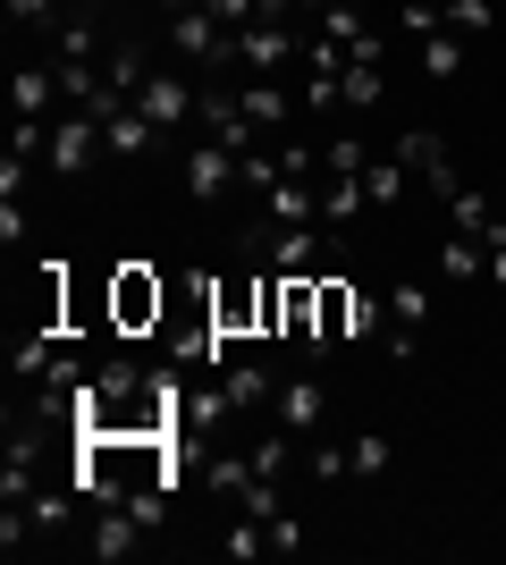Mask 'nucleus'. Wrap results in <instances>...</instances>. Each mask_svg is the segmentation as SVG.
<instances>
[{
    "instance_id": "nucleus-26",
    "label": "nucleus",
    "mask_w": 506,
    "mask_h": 565,
    "mask_svg": "<svg viewBox=\"0 0 506 565\" xmlns=\"http://www.w3.org/2000/svg\"><path fill=\"white\" fill-rule=\"evenodd\" d=\"M304 472H313V481H346V472H355V456L337 448V439H313V448H304Z\"/></svg>"
},
{
    "instance_id": "nucleus-19",
    "label": "nucleus",
    "mask_w": 506,
    "mask_h": 565,
    "mask_svg": "<svg viewBox=\"0 0 506 565\" xmlns=\"http://www.w3.org/2000/svg\"><path fill=\"white\" fill-rule=\"evenodd\" d=\"M482 270H489V254L473 236H456V228L439 236V279H482Z\"/></svg>"
},
{
    "instance_id": "nucleus-7",
    "label": "nucleus",
    "mask_w": 506,
    "mask_h": 565,
    "mask_svg": "<svg viewBox=\"0 0 506 565\" xmlns=\"http://www.w3.org/2000/svg\"><path fill=\"white\" fill-rule=\"evenodd\" d=\"M380 312H388V321H380L388 354H413V347H422V321H431V287H422V279H397L380 296Z\"/></svg>"
},
{
    "instance_id": "nucleus-28",
    "label": "nucleus",
    "mask_w": 506,
    "mask_h": 565,
    "mask_svg": "<svg viewBox=\"0 0 506 565\" xmlns=\"http://www.w3.org/2000/svg\"><path fill=\"white\" fill-rule=\"evenodd\" d=\"M295 548H304V515L279 507V515H270V557H295Z\"/></svg>"
},
{
    "instance_id": "nucleus-4",
    "label": "nucleus",
    "mask_w": 506,
    "mask_h": 565,
    "mask_svg": "<svg viewBox=\"0 0 506 565\" xmlns=\"http://www.w3.org/2000/svg\"><path fill=\"white\" fill-rule=\"evenodd\" d=\"M101 152H110V143H101V118H94V110L51 118V152H43V169H51V178H85V169H94Z\"/></svg>"
},
{
    "instance_id": "nucleus-25",
    "label": "nucleus",
    "mask_w": 506,
    "mask_h": 565,
    "mask_svg": "<svg viewBox=\"0 0 506 565\" xmlns=\"http://www.w3.org/2000/svg\"><path fill=\"white\" fill-rule=\"evenodd\" d=\"M439 18H448V34L482 43V34H489V0H439Z\"/></svg>"
},
{
    "instance_id": "nucleus-31",
    "label": "nucleus",
    "mask_w": 506,
    "mask_h": 565,
    "mask_svg": "<svg viewBox=\"0 0 506 565\" xmlns=\"http://www.w3.org/2000/svg\"><path fill=\"white\" fill-rule=\"evenodd\" d=\"M388 9H397V0H388Z\"/></svg>"
},
{
    "instance_id": "nucleus-11",
    "label": "nucleus",
    "mask_w": 506,
    "mask_h": 565,
    "mask_svg": "<svg viewBox=\"0 0 506 565\" xmlns=\"http://www.w3.org/2000/svg\"><path fill=\"white\" fill-rule=\"evenodd\" d=\"M270 405H279V423H288L295 439H313V430H321V405H330V388H321L313 372H295V380H279V397H270Z\"/></svg>"
},
{
    "instance_id": "nucleus-13",
    "label": "nucleus",
    "mask_w": 506,
    "mask_h": 565,
    "mask_svg": "<svg viewBox=\"0 0 506 565\" xmlns=\"http://www.w3.org/2000/svg\"><path fill=\"white\" fill-rule=\"evenodd\" d=\"M101 143H110V161H144L152 143H161V127H152V118L136 110V102H127L119 118H101Z\"/></svg>"
},
{
    "instance_id": "nucleus-10",
    "label": "nucleus",
    "mask_w": 506,
    "mask_h": 565,
    "mask_svg": "<svg viewBox=\"0 0 506 565\" xmlns=\"http://www.w3.org/2000/svg\"><path fill=\"white\" fill-rule=\"evenodd\" d=\"M228 186H237V152H228V143H194L186 152V194L194 203H219Z\"/></svg>"
},
{
    "instance_id": "nucleus-14",
    "label": "nucleus",
    "mask_w": 506,
    "mask_h": 565,
    "mask_svg": "<svg viewBox=\"0 0 506 565\" xmlns=\"http://www.w3.org/2000/svg\"><path fill=\"white\" fill-rule=\"evenodd\" d=\"M219 397H228V414H245V405H262L279 397V380L254 363V354H237V363H219Z\"/></svg>"
},
{
    "instance_id": "nucleus-6",
    "label": "nucleus",
    "mask_w": 506,
    "mask_h": 565,
    "mask_svg": "<svg viewBox=\"0 0 506 565\" xmlns=\"http://www.w3.org/2000/svg\"><path fill=\"white\" fill-rule=\"evenodd\" d=\"M388 152H397V161H406L413 178H422V186L439 194V203H448V194L464 186V178H456V161H448V143H439V127H406V136L388 143Z\"/></svg>"
},
{
    "instance_id": "nucleus-29",
    "label": "nucleus",
    "mask_w": 506,
    "mask_h": 565,
    "mask_svg": "<svg viewBox=\"0 0 506 565\" xmlns=\"http://www.w3.org/2000/svg\"><path fill=\"white\" fill-rule=\"evenodd\" d=\"M203 9H212V18L228 25V34H237V25H254V18H262V0H203Z\"/></svg>"
},
{
    "instance_id": "nucleus-18",
    "label": "nucleus",
    "mask_w": 506,
    "mask_h": 565,
    "mask_svg": "<svg viewBox=\"0 0 506 565\" xmlns=\"http://www.w3.org/2000/svg\"><path fill=\"white\" fill-rule=\"evenodd\" d=\"M363 203H372V194H363V178H321V220H330V228H355Z\"/></svg>"
},
{
    "instance_id": "nucleus-3",
    "label": "nucleus",
    "mask_w": 506,
    "mask_h": 565,
    "mask_svg": "<svg viewBox=\"0 0 506 565\" xmlns=\"http://www.w3.org/2000/svg\"><path fill=\"white\" fill-rule=\"evenodd\" d=\"M228 60H237L245 76H270V68H288V60H304V34L279 25V18H254V25L228 34Z\"/></svg>"
},
{
    "instance_id": "nucleus-21",
    "label": "nucleus",
    "mask_w": 506,
    "mask_h": 565,
    "mask_svg": "<svg viewBox=\"0 0 506 565\" xmlns=\"http://www.w3.org/2000/svg\"><path fill=\"white\" fill-rule=\"evenodd\" d=\"M422 76H439V85H448V76H464V34H448V25H439V34H422Z\"/></svg>"
},
{
    "instance_id": "nucleus-20",
    "label": "nucleus",
    "mask_w": 506,
    "mask_h": 565,
    "mask_svg": "<svg viewBox=\"0 0 506 565\" xmlns=\"http://www.w3.org/2000/svg\"><path fill=\"white\" fill-rule=\"evenodd\" d=\"M406 186H413V169L397 161V152H380V161L363 169V194H372V203H406Z\"/></svg>"
},
{
    "instance_id": "nucleus-23",
    "label": "nucleus",
    "mask_w": 506,
    "mask_h": 565,
    "mask_svg": "<svg viewBox=\"0 0 506 565\" xmlns=\"http://www.w3.org/2000/svg\"><path fill=\"white\" fill-rule=\"evenodd\" d=\"M388 102V68H355L346 60V110H380Z\"/></svg>"
},
{
    "instance_id": "nucleus-2",
    "label": "nucleus",
    "mask_w": 506,
    "mask_h": 565,
    "mask_svg": "<svg viewBox=\"0 0 506 565\" xmlns=\"http://www.w3.org/2000/svg\"><path fill=\"white\" fill-rule=\"evenodd\" d=\"M136 110H144L161 136H186L194 118H203V94H194V76H186V68H152L144 85H136Z\"/></svg>"
},
{
    "instance_id": "nucleus-8",
    "label": "nucleus",
    "mask_w": 506,
    "mask_h": 565,
    "mask_svg": "<svg viewBox=\"0 0 506 565\" xmlns=\"http://www.w3.org/2000/svg\"><path fill=\"white\" fill-rule=\"evenodd\" d=\"M144 532H152V523L136 515V507H94V532H85V548H94L101 565H127L136 548H144Z\"/></svg>"
},
{
    "instance_id": "nucleus-17",
    "label": "nucleus",
    "mask_w": 506,
    "mask_h": 565,
    "mask_svg": "<svg viewBox=\"0 0 506 565\" xmlns=\"http://www.w3.org/2000/svg\"><path fill=\"white\" fill-rule=\"evenodd\" d=\"M144 76H152V60H144L136 43L101 51V85H110V94H127V102H136V85H144Z\"/></svg>"
},
{
    "instance_id": "nucleus-24",
    "label": "nucleus",
    "mask_w": 506,
    "mask_h": 565,
    "mask_svg": "<svg viewBox=\"0 0 506 565\" xmlns=\"http://www.w3.org/2000/svg\"><path fill=\"white\" fill-rule=\"evenodd\" d=\"M346 456H355V481H372V472H388V430H355V439H346Z\"/></svg>"
},
{
    "instance_id": "nucleus-27",
    "label": "nucleus",
    "mask_w": 506,
    "mask_h": 565,
    "mask_svg": "<svg viewBox=\"0 0 506 565\" xmlns=\"http://www.w3.org/2000/svg\"><path fill=\"white\" fill-rule=\"evenodd\" d=\"M439 0H397V34H406V43H422V34H439Z\"/></svg>"
},
{
    "instance_id": "nucleus-12",
    "label": "nucleus",
    "mask_w": 506,
    "mask_h": 565,
    "mask_svg": "<svg viewBox=\"0 0 506 565\" xmlns=\"http://www.w3.org/2000/svg\"><path fill=\"white\" fill-rule=\"evenodd\" d=\"M262 220H270V228H304V220H321V186H313V178H279V186L262 194Z\"/></svg>"
},
{
    "instance_id": "nucleus-1",
    "label": "nucleus",
    "mask_w": 506,
    "mask_h": 565,
    "mask_svg": "<svg viewBox=\"0 0 506 565\" xmlns=\"http://www.w3.org/2000/svg\"><path fill=\"white\" fill-rule=\"evenodd\" d=\"M161 321H169V279L161 270H144V262H119L110 270V330L119 338H161Z\"/></svg>"
},
{
    "instance_id": "nucleus-9",
    "label": "nucleus",
    "mask_w": 506,
    "mask_h": 565,
    "mask_svg": "<svg viewBox=\"0 0 506 565\" xmlns=\"http://www.w3.org/2000/svg\"><path fill=\"white\" fill-rule=\"evenodd\" d=\"M60 68L51 60H18V76H9V118H51L60 110Z\"/></svg>"
},
{
    "instance_id": "nucleus-22",
    "label": "nucleus",
    "mask_w": 506,
    "mask_h": 565,
    "mask_svg": "<svg viewBox=\"0 0 506 565\" xmlns=\"http://www.w3.org/2000/svg\"><path fill=\"white\" fill-rule=\"evenodd\" d=\"M363 169H372V143L363 136H330L321 143V178H363Z\"/></svg>"
},
{
    "instance_id": "nucleus-30",
    "label": "nucleus",
    "mask_w": 506,
    "mask_h": 565,
    "mask_svg": "<svg viewBox=\"0 0 506 565\" xmlns=\"http://www.w3.org/2000/svg\"><path fill=\"white\" fill-rule=\"evenodd\" d=\"M9 18H18V25H51V18H60V0H9Z\"/></svg>"
},
{
    "instance_id": "nucleus-5",
    "label": "nucleus",
    "mask_w": 506,
    "mask_h": 565,
    "mask_svg": "<svg viewBox=\"0 0 506 565\" xmlns=\"http://www.w3.org/2000/svg\"><path fill=\"white\" fill-rule=\"evenodd\" d=\"M169 51H177L186 68H237V60H228V25H219L212 9H203V0L169 18Z\"/></svg>"
},
{
    "instance_id": "nucleus-15",
    "label": "nucleus",
    "mask_w": 506,
    "mask_h": 565,
    "mask_svg": "<svg viewBox=\"0 0 506 565\" xmlns=\"http://www.w3.org/2000/svg\"><path fill=\"white\" fill-rule=\"evenodd\" d=\"M51 60H60V68H94L101 60V25L94 18H60L51 25Z\"/></svg>"
},
{
    "instance_id": "nucleus-16",
    "label": "nucleus",
    "mask_w": 506,
    "mask_h": 565,
    "mask_svg": "<svg viewBox=\"0 0 506 565\" xmlns=\"http://www.w3.org/2000/svg\"><path fill=\"white\" fill-rule=\"evenodd\" d=\"M237 102H245V118H254L262 136H279V127H288V94H279L270 76H245V85H237Z\"/></svg>"
}]
</instances>
